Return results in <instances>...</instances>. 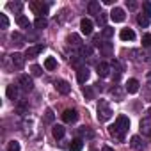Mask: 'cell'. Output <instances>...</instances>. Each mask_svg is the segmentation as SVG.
I'll use <instances>...</instances> for the list:
<instances>
[{
	"instance_id": "obj_1",
	"label": "cell",
	"mask_w": 151,
	"mask_h": 151,
	"mask_svg": "<svg viewBox=\"0 0 151 151\" xmlns=\"http://www.w3.org/2000/svg\"><path fill=\"white\" fill-rule=\"evenodd\" d=\"M128 128H130V119H128L126 116H123V114H121V116H117L116 123L109 126V132H110V135H112V137H116V139L123 140V139H124V133L128 132Z\"/></svg>"
},
{
	"instance_id": "obj_44",
	"label": "cell",
	"mask_w": 151,
	"mask_h": 151,
	"mask_svg": "<svg viewBox=\"0 0 151 151\" xmlns=\"http://www.w3.org/2000/svg\"><path fill=\"white\" fill-rule=\"evenodd\" d=\"M94 86H96V89H100V91H103V86H105V84H101V82H98V84H94Z\"/></svg>"
},
{
	"instance_id": "obj_15",
	"label": "cell",
	"mask_w": 151,
	"mask_h": 151,
	"mask_svg": "<svg viewBox=\"0 0 151 151\" xmlns=\"http://www.w3.org/2000/svg\"><path fill=\"white\" fill-rule=\"evenodd\" d=\"M43 45H36V46H29L27 50H25V59H36L41 52H43Z\"/></svg>"
},
{
	"instance_id": "obj_4",
	"label": "cell",
	"mask_w": 151,
	"mask_h": 151,
	"mask_svg": "<svg viewBox=\"0 0 151 151\" xmlns=\"http://www.w3.org/2000/svg\"><path fill=\"white\" fill-rule=\"evenodd\" d=\"M18 87L23 93H30L34 89V82H32V78L29 77V75H22V77L18 78Z\"/></svg>"
},
{
	"instance_id": "obj_2",
	"label": "cell",
	"mask_w": 151,
	"mask_h": 151,
	"mask_svg": "<svg viewBox=\"0 0 151 151\" xmlns=\"http://www.w3.org/2000/svg\"><path fill=\"white\" fill-rule=\"evenodd\" d=\"M96 112H98V121L100 123H105L112 117V109L109 105L107 100H100L98 101V107H96Z\"/></svg>"
},
{
	"instance_id": "obj_42",
	"label": "cell",
	"mask_w": 151,
	"mask_h": 151,
	"mask_svg": "<svg viewBox=\"0 0 151 151\" xmlns=\"http://www.w3.org/2000/svg\"><path fill=\"white\" fill-rule=\"evenodd\" d=\"M7 151H20V144L16 140H11L9 146H7Z\"/></svg>"
},
{
	"instance_id": "obj_37",
	"label": "cell",
	"mask_w": 151,
	"mask_h": 151,
	"mask_svg": "<svg viewBox=\"0 0 151 151\" xmlns=\"http://www.w3.org/2000/svg\"><path fill=\"white\" fill-rule=\"evenodd\" d=\"M30 73H32V77H41V75H43V68L41 66H32V69H30Z\"/></svg>"
},
{
	"instance_id": "obj_13",
	"label": "cell",
	"mask_w": 151,
	"mask_h": 151,
	"mask_svg": "<svg viewBox=\"0 0 151 151\" xmlns=\"http://www.w3.org/2000/svg\"><path fill=\"white\" fill-rule=\"evenodd\" d=\"M89 75H91L89 68H87V66H82V68L77 69V80H78L80 84H86V82L89 80Z\"/></svg>"
},
{
	"instance_id": "obj_21",
	"label": "cell",
	"mask_w": 151,
	"mask_h": 151,
	"mask_svg": "<svg viewBox=\"0 0 151 151\" xmlns=\"http://www.w3.org/2000/svg\"><path fill=\"white\" fill-rule=\"evenodd\" d=\"M87 11H89V14H93V16H98V14L101 13V6H100L98 0H93V2H89Z\"/></svg>"
},
{
	"instance_id": "obj_5",
	"label": "cell",
	"mask_w": 151,
	"mask_h": 151,
	"mask_svg": "<svg viewBox=\"0 0 151 151\" xmlns=\"http://www.w3.org/2000/svg\"><path fill=\"white\" fill-rule=\"evenodd\" d=\"M96 46L100 48V53H101L103 57H112V55H114V45H112V43H107V41L100 43V41L96 39Z\"/></svg>"
},
{
	"instance_id": "obj_10",
	"label": "cell",
	"mask_w": 151,
	"mask_h": 151,
	"mask_svg": "<svg viewBox=\"0 0 151 151\" xmlns=\"http://www.w3.org/2000/svg\"><path fill=\"white\" fill-rule=\"evenodd\" d=\"M110 20L112 22H116V23H121V22H124V18H126V14H124V11L121 9V7H114L112 11H110Z\"/></svg>"
},
{
	"instance_id": "obj_43",
	"label": "cell",
	"mask_w": 151,
	"mask_h": 151,
	"mask_svg": "<svg viewBox=\"0 0 151 151\" xmlns=\"http://www.w3.org/2000/svg\"><path fill=\"white\" fill-rule=\"evenodd\" d=\"M126 6H128V9H137V2H135V0H126Z\"/></svg>"
},
{
	"instance_id": "obj_14",
	"label": "cell",
	"mask_w": 151,
	"mask_h": 151,
	"mask_svg": "<svg viewBox=\"0 0 151 151\" xmlns=\"http://www.w3.org/2000/svg\"><path fill=\"white\" fill-rule=\"evenodd\" d=\"M78 119V112L75 110V109H68V110H64V114H62V121L64 123H75Z\"/></svg>"
},
{
	"instance_id": "obj_25",
	"label": "cell",
	"mask_w": 151,
	"mask_h": 151,
	"mask_svg": "<svg viewBox=\"0 0 151 151\" xmlns=\"http://www.w3.org/2000/svg\"><path fill=\"white\" fill-rule=\"evenodd\" d=\"M64 133H66V128H64L62 124H55V126H53V130H52V135H53L55 139H62V137H64Z\"/></svg>"
},
{
	"instance_id": "obj_18",
	"label": "cell",
	"mask_w": 151,
	"mask_h": 151,
	"mask_svg": "<svg viewBox=\"0 0 151 151\" xmlns=\"http://www.w3.org/2000/svg\"><path fill=\"white\" fill-rule=\"evenodd\" d=\"M130 146H132L135 151H142V149L146 147V144H144V140L140 139V135H133V137L130 139Z\"/></svg>"
},
{
	"instance_id": "obj_39",
	"label": "cell",
	"mask_w": 151,
	"mask_h": 151,
	"mask_svg": "<svg viewBox=\"0 0 151 151\" xmlns=\"http://www.w3.org/2000/svg\"><path fill=\"white\" fill-rule=\"evenodd\" d=\"M7 7H9V9H13V11H20V9L23 7V4H22V2H9V4H7Z\"/></svg>"
},
{
	"instance_id": "obj_30",
	"label": "cell",
	"mask_w": 151,
	"mask_h": 151,
	"mask_svg": "<svg viewBox=\"0 0 151 151\" xmlns=\"http://www.w3.org/2000/svg\"><path fill=\"white\" fill-rule=\"evenodd\" d=\"M80 55H82V59H93V48L91 46H82Z\"/></svg>"
},
{
	"instance_id": "obj_24",
	"label": "cell",
	"mask_w": 151,
	"mask_h": 151,
	"mask_svg": "<svg viewBox=\"0 0 151 151\" xmlns=\"http://www.w3.org/2000/svg\"><path fill=\"white\" fill-rule=\"evenodd\" d=\"M7 98L9 100H13V101H16L18 100V86H14V84H11V86H7Z\"/></svg>"
},
{
	"instance_id": "obj_34",
	"label": "cell",
	"mask_w": 151,
	"mask_h": 151,
	"mask_svg": "<svg viewBox=\"0 0 151 151\" xmlns=\"http://www.w3.org/2000/svg\"><path fill=\"white\" fill-rule=\"evenodd\" d=\"M82 93H84L86 100H94V89H93L91 86H86V87L82 89Z\"/></svg>"
},
{
	"instance_id": "obj_38",
	"label": "cell",
	"mask_w": 151,
	"mask_h": 151,
	"mask_svg": "<svg viewBox=\"0 0 151 151\" xmlns=\"http://www.w3.org/2000/svg\"><path fill=\"white\" fill-rule=\"evenodd\" d=\"M0 27H2V29H7V27H9V20H7V16L2 14V13H0Z\"/></svg>"
},
{
	"instance_id": "obj_40",
	"label": "cell",
	"mask_w": 151,
	"mask_h": 151,
	"mask_svg": "<svg viewBox=\"0 0 151 151\" xmlns=\"http://www.w3.org/2000/svg\"><path fill=\"white\" fill-rule=\"evenodd\" d=\"M142 9H144V14L147 18H151V2H144L142 4Z\"/></svg>"
},
{
	"instance_id": "obj_28",
	"label": "cell",
	"mask_w": 151,
	"mask_h": 151,
	"mask_svg": "<svg viewBox=\"0 0 151 151\" xmlns=\"http://www.w3.org/2000/svg\"><path fill=\"white\" fill-rule=\"evenodd\" d=\"M34 27H36L37 30H43V29H46V27H48V20H46V18H36Z\"/></svg>"
},
{
	"instance_id": "obj_31",
	"label": "cell",
	"mask_w": 151,
	"mask_h": 151,
	"mask_svg": "<svg viewBox=\"0 0 151 151\" xmlns=\"http://www.w3.org/2000/svg\"><path fill=\"white\" fill-rule=\"evenodd\" d=\"M78 135H80V137H86V139H93V137H94V132L89 130V128H86V126H82V128L78 130Z\"/></svg>"
},
{
	"instance_id": "obj_3",
	"label": "cell",
	"mask_w": 151,
	"mask_h": 151,
	"mask_svg": "<svg viewBox=\"0 0 151 151\" xmlns=\"http://www.w3.org/2000/svg\"><path fill=\"white\" fill-rule=\"evenodd\" d=\"M30 9L37 14V18H46L48 14V4L45 2H30Z\"/></svg>"
},
{
	"instance_id": "obj_9",
	"label": "cell",
	"mask_w": 151,
	"mask_h": 151,
	"mask_svg": "<svg viewBox=\"0 0 151 151\" xmlns=\"http://www.w3.org/2000/svg\"><path fill=\"white\" fill-rule=\"evenodd\" d=\"M96 73H98V77L107 78L110 75V64L109 62H98L96 64Z\"/></svg>"
},
{
	"instance_id": "obj_33",
	"label": "cell",
	"mask_w": 151,
	"mask_h": 151,
	"mask_svg": "<svg viewBox=\"0 0 151 151\" xmlns=\"http://www.w3.org/2000/svg\"><path fill=\"white\" fill-rule=\"evenodd\" d=\"M45 68H46L48 71H53V69L57 68V60H55L53 57H48V59L45 60Z\"/></svg>"
},
{
	"instance_id": "obj_11",
	"label": "cell",
	"mask_w": 151,
	"mask_h": 151,
	"mask_svg": "<svg viewBox=\"0 0 151 151\" xmlns=\"http://www.w3.org/2000/svg\"><path fill=\"white\" fill-rule=\"evenodd\" d=\"M139 126H140V133L151 139V117H142Z\"/></svg>"
},
{
	"instance_id": "obj_7",
	"label": "cell",
	"mask_w": 151,
	"mask_h": 151,
	"mask_svg": "<svg viewBox=\"0 0 151 151\" xmlns=\"http://www.w3.org/2000/svg\"><path fill=\"white\" fill-rule=\"evenodd\" d=\"M11 64L16 68V69H22L25 66V53H20V52H14L11 55Z\"/></svg>"
},
{
	"instance_id": "obj_26",
	"label": "cell",
	"mask_w": 151,
	"mask_h": 151,
	"mask_svg": "<svg viewBox=\"0 0 151 151\" xmlns=\"http://www.w3.org/2000/svg\"><path fill=\"white\" fill-rule=\"evenodd\" d=\"M82 147H84V140L82 139H75L69 144V151H82Z\"/></svg>"
},
{
	"instance_id": "obj_27",
	"label": "cell",
	"mask_w": 151,
	"mask_h": 151,
	"mask_svg": "<svg viewBox=\"0 0 151 151\" xmlns=\"http://www.w3.org/2000/svg\"><path fill=\"white\" fill-rule=\"evenodd\" d=\"M16 23H18L22 29H29V27H30V22H29V18H27V16H23V14H18V18H16Z\"/></svg>"
},
{
	"instance_id": "obj_41",
	"label": "cell",
	"mask_w": 151,
	"mask_h": 151,
	"mask_svg": "<svg viewBox=\"0 0 151 151\" xmlns=\"http://www.w3.org/2000/svg\"><path fill=\"white\" fill-rule=\"evenodd\" d=\"M142 46H146V48H151V34H146V36H142Z\"/></svg>"
},
{
	"instance_id": "obj_20",
	"label": "cell",
	"mask_w": 151,
	"mask_h": 151,
	"mask_svg": "<svg viewBox=\"0 0 151 151\" xmlns=\"http://www.w3.org/2000/svg\"><path fill=\"white\" fill-rule=\"evenodd\" d=\"M139 80L137 78H130L128 82H126V86H124V89H126V93H130V94H135L137 91H139Z\"/></svg>"
},
{
	"instance_id": "obj_8",
	"label": "cell",
	"mask_w": 151,
	"mask_h": 151,
	"mask_svg": "<svg viewBox=\"0 0 151 151\" xmlns=\"http://www.w3.org/2000/svg\"><path fill=\"white\" fill-rule=\"evenodd\" d=\"M124 94H126V89L121 87V86H114L110 89V96H112L114 101H123L124 100Z\"/></svg>"
},
{
	"instance_id": "obj_16",
	"label": "cell",
	"mask_w": 151,
	"mask_h": 151,
	"mask_svg": "<svg viewBox=\"0 0 151 151\" xmlns=\"http://www.w3.org/2000/svg\"><path fill=\"white\" fill-rule=\"evenodd\" d=\"M80 32H82L84 36H91V34H93V22H91L89 18H84V20L80 22Z\"/></svg>"
},
{
	"instance_id": "obj_46",
	"label": "cell",
	"mask_w": 151,
	"mask_h": 151,
	"mask_svg": "<svg viewBox=\"0 0 151 151\" xmlns=\"http://www.w3.org/2000/svg\"><path fill=\"white\" fill-rule=\"evenodd\" d=\"M147 117H151V107L147 109Z\"/></svg>"
},
{
	"instance_id": "obj_35",
	"label": "cell",
	"mask_w": 151,
	"mask_h": 151,
	"mask_svg": "<svg viewBox=\"0 0 151 151\" xmlns=\"http://www.w3.org/2000/svg\"><path fill=\"white\" fill-rule=\"evenodd\" d=\"M53 119H55L53 110L52 109H46V112H45V123H53Z\"/></svg>"
},
{
	"instance_id": "obj_36",
	"label": "cell",
	"mask_w": 151,
	"mask_h": 151,
	"mask_svg": "<svg viewBox=\"0 0 151 151\" xmlns=\"http://www.w3.org/2000/svg\"><path fill=\"white\" fill-rule=\"evenodd\" d=\"M107 18H110V16H107V13H100V14L96 16V22H98L100 25L107 27V25H105V23H107Z\"/></svg>"
},
{
	"instance_id": "obj_29",
	"label": "cell",
	"mask_w": 151,
	"mask_h": 151,
	"mask_svg": "<svg viewBox=\"0 0 151 151\" xmlns=\"http://www.w3.org/2000/svg\"><path fill=\"white\" fill-rule=\"evenodd\" d=\"M112 36H114V29H112V27H103V30H101V39L109 41Z\"/></svg>"
},
{
	"instance_id": "obj_45",
	"label": "cell",
	"mask_w": 151,
	"mask_h": 151,
	"mask_svg": "<svg viewBox=\"0 0 151 151\" xmlns=\"http://www.w3.org/2000/svg\"><path fill=\"white\" fill-rule=\"evenodd\" d=\"M101 151H114V149H112L110 146H103V147H101Z\"/></svg>"
},
{
	"instance_id": "obj_19",
	"label": "cell",
	"mask_w": 151,
	"mask_h": 151,
	"mask_svg": "<svg viewBox=\"0 0 151 151\" xmlns=\"http://www.w3.org/2000/svg\"><path fill=\"white\" fill-rule=\"evenodd\" d=\"M55 89H57V93H60V94H69L71 86H69L66 80H57V82H55Z\"/></svg>"
},
{
	"instance_id": "obj_12",
	"label": "cell",
	"mask_w": 151,
	"mask_h": 151,
	"mask_svg": "<svg viewBox=\"0 0 151 151\" xmlns=\"http://www.w3.org/2000/svg\"><path fill=\"white\" fill-rule=\"evenodd\" d=\"M66 43H68V46H71V48H82V46H84L78 34H69V36L66 37Z\"/></svg>"
},
{
	"instance_id": "obj_32",
	"label": "cell",
	"mask_w": 151,
	"mask_h": 151,
	"mask_svg": "<svg viewBox=\"0 0 151 151\" xmlns=\"http://www.w3.org/2000/svg\"><path fill=\"white\" fill-rule=\"evenodd\" d=\"M137 22H139V25H140V27H144V29H146V27L149 25L151 18H147V16H146V14L142 13V14H139V16H137Z\"/></svg>"
},
{
	"instance_id": "obj_6",
	"label": "cell",
	"mask_w": 151,
	"mask_h": 151,
	"mask_svg": "<svg viewBox=\"0 0 151 151\" xmlns=\"http://www.w3.org/2000/svg\"><path fill=\"white\" fill-rule=\"evenodd\" d=\"M110 71H112L114 82H117V80L121 78V75H123V68H121V64H119L117 59H112V62H110Z\"/></svg>"
},
{
	"instance_id": "obj_23",
	"label": "cell",
	"mask_w": 151,
	"mask_h": 151,
	"mask_svg": "<svg viewBox=\"0 0 151 151\" xmlns=\"http://www.w3.org/2000/svg\"><path fill=\"white\" fill-rule=\"evenodd\" d=\"M11 41H13V45H16L18 48L25 45V37H23L20 32H13V34H11Z\"/></svg>"
},
{
	"instance_id": "obj_17",
	"label": "cell",
	"mask_w": 151,
	"mask_h": 151,
	"mask_svg": "<svg viewBox=\"0 0 151 151\" xmlns=\"http://www.w3.org/2000/svg\"><path fill=\"white\" fill-rule=\"evenodd\" d=\"M128 55H130V59H132V60H135V62L147 60V57H149V55H146L142 50H130V52H128Z\"/></svg>"
},
{
	"instance_id": "obj_22",
	"label": "cell",
	"mask_w": 151,
	"mask_h": 151,
	"mask_svg": "<svg viewBox=\"0 0 151 151\" xmlns=\"http://www.w3.org/2000/svg\"><path fill=\"white\" fill-rule=\"evenodd\" d=\"M119 37H121L123 41H133V39H135V32H133L132 29H123V30L119 32Z\"/></svg>"
}]
</instances>
